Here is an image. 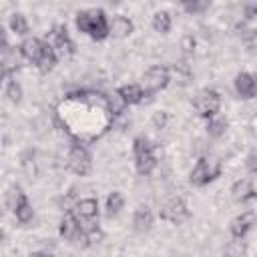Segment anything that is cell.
Segmentation results:
<instances>
[{
  "instance_id": "cell-20",
  "label": "cell",
  "mask_w": 257,
  "mask_h": 257,
  "mask_svg": "<svg viewBox=\"0 0 257 257\" xmlns=\"http://www.w3.org/2000/svg\"><path fill=\"white\" fill-rule=\"evenodd\" d=\"M14 217H16V221L22 223V225H26V223H30V221L34 219V209H32V203L28 201L26 195H24V197L20 199V203L14 207Z\"/></svg>"
},
{
  "instance_id": "cell-29",
  "label": "cell",
  "mask_w": 257,
  "mask_h": 257,
  "mask_svg": "<svg viewBox=\"0 0 257 257\" xmlns=\"http://www.w3.org/2000/svg\"><path fill=\"white\" fill-rule=\"evenodd\" d=\"M169 120H171V114H169L167 110H157V112H153V116H151V124H153V128H157V131L167 128Z\"/></svg>"
},
{
  "instance_id": "cell-34",
  "label": "cell",
  "mask_w": 257,
  "mask_h": 257,
  "mask_svg": "<svg viewBox=\"0 0 257 257\" xmlns=\"http://www.w3.org/2000/svg\"><path fill=\"white\" fill-rule=\"evenodd\" d=\"M243 14H245V18H247V20H253V18L257 16V4H255V2H251V4H245V8H243Z\"/></svg>"
},
{
  "instance_id": "cell-6",
  "label": "cell",
  "mask_w": 257,
  "mask_h": 257,
  "mask_svg": "<svg viewBox=\"0 0 257 257\" xmlns=\"http://www.w3.org/2000/svg\"><path fill=\"white\" fill-rule=\"evenodd\" d=\"M159 217L163 221H169V223H181L189 217V209H187V203L181 195H175V197H169L161 209H159Z\"/></svg>"
},
{
  "instance_id": "cell-22",
  "label": "cell",
  "mask_w": 257,
  "mask_h": 257,
  "mask_svg": "<svg viewBox=\"0 0 257 257\" xmlns=\"http://www.w3.org/2000/svg\"><path fill=\"white\" fill-rule=\"evenodd\" d=\"M157 163H159V161H157V155H155V153L143 155V157H135V169H137V173L143 175V177L151 175V173L155 171Z\"/></svg>"
},
{
  "instance_id": "cell-38",
  "label": "cell",
  "mask_w": 257,
  "mask_h": 257,
  "mask_svg": "<svg viewBox=\"0 0 257 257\" xmlns=\"http://www.w3.org/2000/svg\"><path fill=\"white\" fill-rule=\"evenodd\" d=\"M4 237H6V235H4V231H2V229H0V245H2V243H4Z\"/></svg>"
},
{
  "instance_id": "cell-33",
  "label": "cell",
  "mask_w": 257,
  "mask_h": 257,
  "mask_svg": "<svg viewBox=\"0 0 257 257\" xmlns=\"http://www.w3.org/2000/svg\"><path fill=\"white\" fill-rule=\"evenodd\" d=\"M181 48H183V52H193V50H195V38H193L191 34H189V36H183Z\"/></svg>"
},
{
  "instance_id": "cell-12",
  "label": "cell",
  "mask_w": 257,
  "mask_h": 257,
  "mask_svg": "<svg viewBox=\"0 0 257 257\" xmlns=\"http://www.w3.org/2000/svg\"><path fill=\"white\" fill-rule=\"evenodd\" d=\"M82 231L80 227V219L74 215V213H66L62 219H60V225H58V233L62 239L66 241H74L78 237V233Z\"/></svg>"
},
{
  "instance_id": "cell-31",
  "label": "cell",
  "mask_w": 257,
  "mask_h": 257,
  "mask_svg": "<svg viewBox=\"0 0 257 257\" xmlns=\"http://www.w3.org/2000/svg\"><path fill=\"white\" fill-rule=\"evenodd\" d=\"M84 235H86L88 247H90V245H94V243H100V241L104 239V233H102V229H100L96 223H92L88 229H84Z\"/></svg>"
},
{
  "instance_id": "cell-37",
  "label": "cell",
  "mask_w": 257,
  "mask_h": 257,
  "mask_svg": "<svg viewBox=\"0 0 257 257\" xmlns=\"http://www.w3.org/2000/svg\"><path fill=\"white\" fill-rule=\"evenodd\" d=\"M6 76H8V70L4 68V64H2V60H0V84L4 82V78H6Z\"/></svg>"
},
{
  "instance_id": "cell-8",
  "label": "cell",
  "mask_w": 257,
  "mask_h": 257,
  "mask_svg": "<svg viewBox=\"0 0 257 257\" xmlns=\"http://www.w3.org/2000/svg\"><path fill=\"white\" fill-rule=\"evenodd\" d=\"M255 223V213L253 211H247V213H241L237 215L231 223H229V233L233 239H245V235L249 233V229L253 227Z\"/></svg>"
},
{
  "instance_id": "cell-35",
  "label": "cell",
  "mask_w": 257,
  "mask_h": 257,
  "mask_svg": "<svg viewBox=\"0 0 257 257\" xmlns=\"http://www.w3.org/2000/svg\"><path fill=\"white\" fill-rule=\"evenodd\" d=\"M255 159H257V157H255V153H249V157H247V169H249V173H251V175L257 171V167H255V163H257V161H255Z\"/></svg>"
},
{
  "instance_id": "cell-17",
  "label": "cell",
  "mask_w": 257,
  "mask_h": 257,
  "mask_svg": "<svg viewBox=\"0 0 257 257\" xmlns=\"http://www.w3.org/2000/svg\"><path fill=\"white\" fill-rule=\"evenodd\" d=\"M227 126H229V120L221 112L211 116V118H207V122H205V131H207V135L211 139H221L227 133Z\"/></svg>"
},
{
  "instance_id": "cell-32",
  "label": "cell",
  "mask_w": 257,
  "mask_h": 257,
  "mask_svg": "<svg viewBox=\"0 0 257 257\" xmlns=\"http://www.w3.org/2000/svg\"><path fill=\"white\" fill-rule=\"evenodd\" d=\"M181 8L187 14H199V12H205L209 8V2H183Z\"/></svg>"
},
{
  "instance_id": "cell-4",
  "label": "cell",
  "mask_w": 257,
  "mask_h": 257,
  "mask_svg": "<svg viewBox=\"0 0 257 257\" xmlns=\"http://www.w3.org/2000/svg\"><path fill=\"white\" fill-rule=\"evenodd\" d=\"M193 108L197 110V114L201 118H211L215 114H219L221 110V94L213 88H203L195 94L193 98Z\"/></svg>"
},
{
  "instance_id": "cell-15",
  "label": "cell",
  "mask_w": 257,
  "mask_h": 257,
  "mask_svg": "<svg viewBox=\"0 0 257 257\" xmlns=\"http://www.w3.org/2000/svg\"><path fill=\"white\" fill-rule=\"evenodd\" d=\"M153 221H155L153 211H151L147 205H141V207L135 209V215H133V227H135L137 233H147V231H151Z\"/></svg>"
},
{
  "instance_id": "cell-36",
  "label": "cell",
  "mask_w": 257,
  "mask_h": 257,
  "mask_svg": "<svg viewBox=\"0 0 257 257\" xmlns=\"http://www.w3.org/2000/svg\"><path fill=\"white\" fill-rule=\"evenodd\" d=\"M0 50H8V38H6V32L2 26H0Z\"/></svg>"
},
{
  "instance_id": "cell-14",
  "label": "cell",
  "mask_w": 257,
  "mask_h": 257,
  "mask_svg": "<svg viewBox=\"0 0 257 257\" xmlns=\"http://www.w3.org/2000/svg\"><path fill=\"white\" fill-rule=\"evenodd\" d=\"M98 201L94 199V197H86V199H80V201H76V205H74V215L78 217V219H82V221H92V219H96L98 217Z\"/></svg>"
},
{
  "instance_id": "cell-25",
  "label": "cell",
  "mask_w": 257,
  "mask_h": 257,
  "mask_svg": "<svg viewBox=\"0 0 257 257\" xmlns=\"http://www.w3.org/2000/svg\"><path fill=\"white\" fill-rule=\"evenodd\" d=\"M106 108H108V112H110L112 116H116V114H122V112H124L126 104H124V100L120 98V94H118L116 90H112L110 94H106Z\"/></svg>"
},
{
  "instance_id": "cell-9",
  "label": "cell",
  "mask_w": 257,
  "mask_h": 257,
  "mask_svg": "<svg viewBox=\"0 0 257 257\" xmlns=\"http://www.w3.org/2000/svg\"><path fill=\"white\" fill-rule=\"evenodd\" d=\"M44 44H46V42L40 40V38H36V36H26V38L20 42L18 52H20L22 58H26V60H30V62L36 64V60L40 58V54H42V50H44Z\"/></svg>"
},
{
  "instance_id": "cell-2",
  "label": "cell",
  "mask_w": 257,
  "mask_h": 257,
  "mask_svg": "<svg viewBox=\"0 0 257 257\" xmlns=\"http://www.w3.org/2000/svg\"><path fill=\"white\" fill-rule=\"evenodd\" d=\"M221 175V163L217 159H209V157H199L195 167L189 173V181L193 187H205L211 181H215Z\"/></svg>"
},
{
  "instance_id": "cell-1",
  "label": "cell",
  "mask_w": 257,
  "mask_h": 257,
  "mask_svg": "<svg viewBox=\"0 0 257 257\" xmlns=\"http://www.w3.org/2000/svg\"><path fill=\"white\" fill-rule=\"evenodd\" d=\"M76 28L92 40H104L108 36V16L102 8H86L76 14Z\"/></svg>"
},
{
  "instance_id": "cell-24",
  "label": "cell",
  "mask_w": 257,
  "mask_h": 257,
  "mask_svg": "<svg viewBox=\"0 0 257 257\" xmlns=\"http://www.w3.org/2000/svg\"><path fill=\"white\" fill-rule=\"evenodd\" d=\"M247 243L243 239H231L225 245V257H247Z\"/></svg>"
},
{
  "instance_id": "cell-18",
  "label": "cell",
  "mask_w": 257,
  "mask_h": 257,
  "mask_svg": "<svg viewBox=\"0 0 257 257\" xmlns=\"http://www.w3.org/2000/svg\"><path fill=\"white\" fill-rule=\"evenodd\" d=\"M56 62H58V56H56L52 44L46 42V44H44V50H42V54H40V58L36 60V68H38L42 74H48V72L56 66Z\"/></svg>"
},
{
  "instance_id": "cell-7",
  "label": "cell",
  "mask_w": 257,
  "mask_h": 257,
  "mask_svg": "<svg viewBox=\"0 0 257 257\" xmlns=\"http://www.w3.org/2000/svg\"><path fill=\"white\" fill-rule=\"evenodd\" d=\"M52 48L56 52V56H72L74 54V42L66 30V26H58L54 30V36H52Z\"/></svg>"
},
{
  "instance_id": "cell-5",
  "label": "cell",
  "mask_w": 257,
  "mask_h": 257,
  "mask_svg": "<svg viewBox=\"0 0 257 257\" xmlns=\"http://www.w3.org/2000/svg\"><path fill=\"white\" fill-rule=\"evenodd\" d=\"M66 169H68L70 173L78 175V177H84V175L90 173V169H92V157H90V153H88V149H86L84 145L76 143V145H72V147L68 149V155H66Z\"/></svg>"
},
{
  "instance_id": "cell-21",
  "label": "cell",
  "mask_w": 257,
  "mask_h": 257,
  "mask_svg": "<svg viewBox=\"0 0 257 257\" xmlns=\"http://www.w3.org/2000/svg\"><path fill=\"white\" fill-rule=\"evenodd\" d=\"M151 26H153L155 32H159V34H167V32L171 30V26H173V18H171V14H169L167 10H159V12L153 14Z\"/></svg>"
},
{
  "instance_id": "cell-3",
  "label": "cell",
  "mask_w": 257,
  "mask_h": 257,
  "mask_svg": "<svg viewBox=\"0 0 257 257\" xmlns=\"http://www.w3.org/2000/svg\"><path fill=\"white\" fill-rule=\"evenodd\" d=\"M171 82V72H169V66H163V64H155L151 68L145 70L143 78H141V88L145 92V96H153L157 92H161L163 88H167Z\"/></svg>"
},
{
  "instance_id": "cell-23",
  "label": "cell",
  "mask_w": 257,
  "mask_h": 257,
  "mask_svg": "<svg viewBox=\"0 0 257 257\" xmlns=\"http://www.w3.org/2000/svg\"><path fill=\"white\" fill-rule=\"evenodd\" d=\"M8 26H10V30H12L16 36H26V34L30 32V24H28L26 16H24V14H20V12H16V14H12V16H10Z\"/></svg>"
},
{
  "instance_id": "cell-28",
  "label": "cell",
  "mask_w": 257,
  "mask_h": 257,
  "mask_svg": "<svg viewBox=\"0 0 257 257\" xmlns=\"http://www.w3.org/2000/svg\"><path fill=\"white\" fill-rule=\"evenodd\" d=\"M6 96H8V100L10 102H14V104H18L20 100H22V86H20V82L18 80H8V84H6Z\"/></svg>"
},
{
  "instance_id": "cell-16",
  "label": "cell",
  "mask_w": 257,
  "mask_h": 257,
  "mask_svg": "<svg viewBox=\"0 0 257 257\" xmlns=\"http://www.w3.org/2000/svg\"><path fill=\"white\" fill-rule=\"evenodd\" d=\"M116 92L120 94V98L124 100L126 106H131V104H141V102L145 100V92H143L141 84H137V82L122 84V86L116 88Z\"/></svg>"
},
{
  "instance_id": "cell-11",
  "label": "cell",
  "mask_w": 257,
  "mask_h": 257,
  "mask_svg": "<svg viewBox=\"0 0 257 257\" xmlns=\"http://www.w3.org/2000/svg\"><path fill=\"white\" fill-rule=\"evenodd\" d=\"M233 86L241 98H253L257 92V82H255V76L251 72H239L233 80Z\"/></svg>"
},
{
  "instance_id": "cell-10",
  "label": "cell",
  "mask_w": 257,
  "mask_h": 257,
  "mask_svg": "<svg viewBox=\"0 0 257 257\" xmlns=\"http://www.w3.org/2000/svg\"><path fill=\"white\" fill-rule=\"evenodd\" d=\"M135 30V24L128 16L124 14H116L108 20V36H114V38H126L131 36Z\"/></svg>"
},
{
  "instance_id": "cell-26",
  "label": "cell",
  "mask_w": 257,
  "mask_h": 257,
  "mask_svg": "<svg viewBox=\"0 0 257 257\" xmlns=\"http://www.w3.org/2000/svg\"><path fill=\"white\" fill-rule=\"evenodd\" d=\"M169 72H173L181 84H187V82L191 80V76H193L191 66H189L187 62H183V60H181V62H175V64L169 68Z\"/></svg>"
},
{
  "instance_id": "cell-13",
  "label": "cell",
  "mask_w": 257,
  "mask_h": 257,
  "mask_svg": "<svg viewBox=\"0 0 257 257\" xmlns=\"http://www.w3.org/2000/svg\"><path fill=\"white\" fill-rule=\"evenodd\" d=\"M231 197L239 203H247L255 199V187L251 179H239L231 185Z\"/></svg>"
},
{
  "instance_id": "cell-19",
  "label": "cell",
  "mask_w": 257,
  "mask_h": 257,
  "mask_svg": "<svg viewBox=\"0 0 257 257\" xmlns=\"http://www.w3.org/2000/svg\"><path fill=\"white\" fill-rule=\"evenodd\" d=\"M122 209H124V195H122L120 191H112V193L106 197V203H104L106 217H116Z\"/></svg>"
},
{
  "instance_id": "cell-30",
  "label": "cell",
  "mask_w": 257,
  "mask_h": 257,
  "mask_svg": "<svg viewBox=\"0 0 257 257\" xmlns=\"http://www.w3.org/2000/svg\"><path fill=\"white\" fill-rule=\"evenodd\" d=\"M24 195H26V193L22 191V187H20V185H12V187H10V191H8V195H6V203H8V207L14 211V207L20 203V199H22Z\"/></svg>"
},
{
  "instance_id": "cell-27",
  "label": "cell",
  "mask_w": 257,
  "mask_h": 257,
  "mask_svg": "<svg viewBox=\"0 0 257 257\" xmlns=\"http://www.w3.org/2000/svg\"><path fill=\"white\" fill-rule=\"evenodd\" d=\"M151 153H155V145L147 137H137L133 141V155L135 157H143V155H151Z\"/></svg>"
}]
</instances>
